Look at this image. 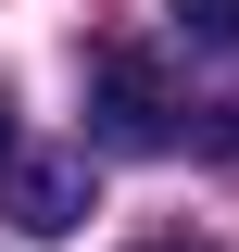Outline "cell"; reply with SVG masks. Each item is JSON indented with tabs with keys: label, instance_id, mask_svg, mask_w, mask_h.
Returning <instances> with one entry per match:
<instances>
[{
	"label": "cell",
	"instance_id": "4",
	"mask_svg": "<svg viewBox=\"0 0 239 252\" xmlns=\"http://www.w3.org/2000/svg\"><path fill=\"white\" fill-rule=\"evenodd\" d=\"M0 177H13V89H0Z\"/></svg>",
	"mask_w": 239,
	"mask_h": 252
},
{
	"label": "cell",
	"instance_id": "2",
	"mask_svg": "<svg viewBox=\"0 0 239 252\" xmlns=\"http://www.w3.org/2000/svg\"><path fill=\"white\" fill-rule=\"evenodd\" d=\"M13 215L38 227V240H51V227H89V164H13Z\"/></svg>",
	"mask_w": 239,
	"mask_h": 252
},
{
	"label": "cell",
	"instance_id": "5",
	"mask_svg": "<svg viewBox=\"0 0 239 252\" xmlns=\"http://www.w3.org/2000/svg\"><path fill=\"white\" fill-rule=\"evenodd\" d=\"M139 252H214V240H139Z\"/></svg>",
	"mask_w": 239,
	"mask_h": 252
},
{
	"label": "cell",
	"instance_id": "1",
	"mask_svg": "<svg viewBox=\"0 0 239 252\" xmlns=\"http://www.w3.org/2000/svg\"><path fill=\"white\" fill-rule=\"evenodd\" d=\"M89 126L114 139V152H164V139H177L164 63H151V51H101V63H89Z\"/></svg>",
	"mask_w": 239,
	"mask_h": 252
},
{
	"label": "cell",
	"instance_id": "3",
	"mask_svg": "<svg viewBox=\"0 0 239 252\" xmlns=\"http://www.w3.org/2000/svg\"><path fill=\"white\" fill-rule=\"evenodd\" d=\"M189 51H239V0H164Z\"/></svg>",
	"mask_w": 239,
	"mask_h": 252
}]
</instances>
